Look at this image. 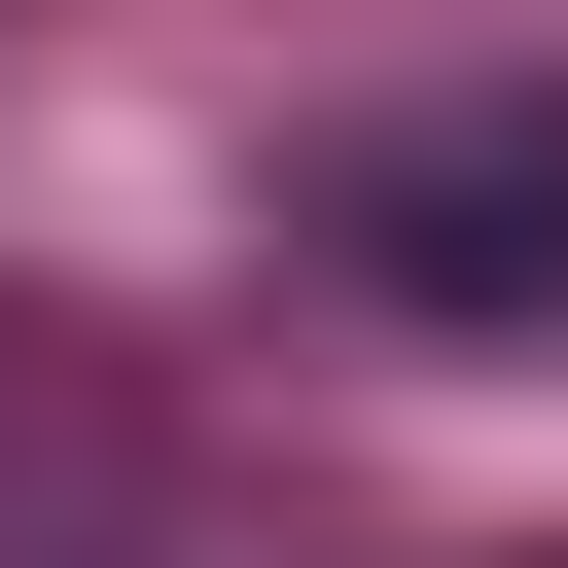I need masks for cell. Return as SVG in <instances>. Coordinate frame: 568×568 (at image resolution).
Masks as SVG:
<instances>
[{"label":"cell","mask_w":568,"mask_h":568,"mask_svg":"<svg viewBox=\"0 0 568 568\" xmlns=\"http://www.w3.org/2000/svg\"><path fill=\"white\" fill-rule=\"evenodd\" d=\"M320 248H355L390 320H568V71H497V106H390V142H320Z\"/></svg>","instance_id":"1"}]
</instances>
